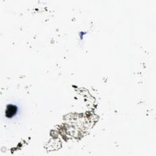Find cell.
<instances>
[{
	"mask_svg": "<svg viewBox=\"0 0 156 156\" xmlns=\"http://www.w3.org/2000/svg\"><path fill=\"white\" fill-rule=\"evenodd\" d=\"M17 108L14 105H8L6 111V115L8 118L13 117L17 113Z\"/></svg>",
	"mask_w": 156,
	"mask_h": 156,
	"instance_id": "obj_1",
	"label": "cell"
}]
</instances>
